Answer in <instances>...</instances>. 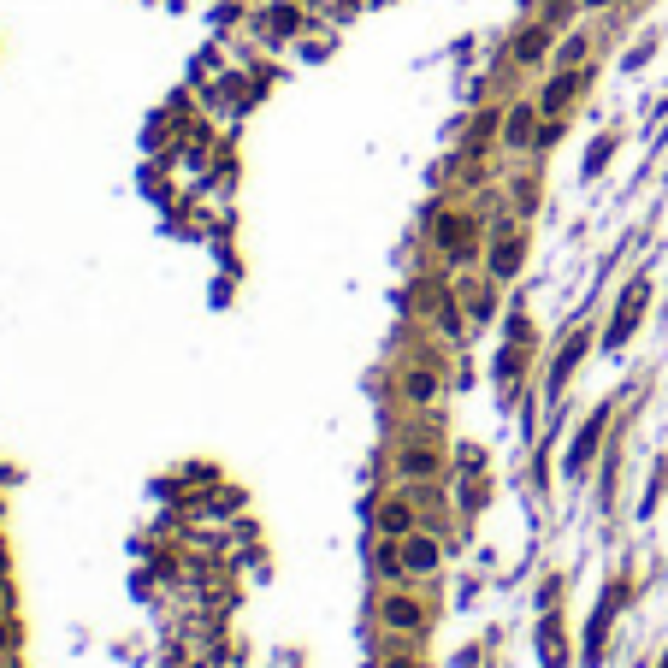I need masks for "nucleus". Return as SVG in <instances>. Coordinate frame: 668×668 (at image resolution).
<instances>
[{
	"instance_id": "nucleus-17",
	"label": "nucleus",
	"mask_w": 668,
	"mask_h": 668,
	"mask_svg": "<svg viewBox=\"0 0 668 668\" xmlns=\"http://www.w3.org/2000/svg\"><path fill=\"white\" fill-rule=\"evenodd\" d=\"M514 207L532 214V207H539V184H514Z\"/></svg>"
},
{
	"instance_id": "nucleus-21",
	"label": "nucleus",
	"mask_w": 668,
	"mask_h": 668,
	"mask_svg": "<svg viewBox=\"0 0 668 668\" xmlns=\"http://www.w3.org/2000/svg\"><path fill=\"white\" fill-rule=\"evenodd\" d=\"M0 645H13V627H0Z\"/></svg>"
},
{
	"instance_id": "nucleus-7",
	"label": "nucleus",
	"mask_w": 668,
	"mask_h": 668,
	"mask_svg": "<svg viewBox=\"0 0 668 668\" xmlns=\"http://www.w3.org/2000/svg\"><path fill=\"white\" fill-rule=\"evenodd\" d=\"M384 627H391V633H420V627H426V610H420V603H414V597H384Z\"/></svg>"
},
{
	"instance_id": "nucleus-2",
	"label": "nucleus",
	"mask_w": 668,
	"mask_h": 668,
	"mask_svg": "<svg viewBox=\"0 0 668 668\" xmlns=\"http://www.w3.org/2000/svg\"><path fill=\"white\" fill-rule=\"evenodd\" d=\"M438 249L461 267V260H473V249H479V225H473L468 214H444L438 219Z\"/></svg>"
},
{
	"instance_id": "nucleus-8",
	"label": "nucleus",
	"mask_w": 668,
	"mask_h": 668,
	"mask_svg": "<svg viewBox=\"0 0 668 668\" xmlns=\"http://www.w3.org/2000/svg\"><path fill=\"white\" fill-rule=\"evenodd\" d=\"M438 391H444L438 367H409V373H402V397H409L414 409H432V402H438Z\"/></svg>"
},
{
	"instance_id": "nucleus-19",
	"label": "nucleus",
	"mask_w": 668,
	"mask_h": 668,
	"mask_svg": "<svg viewBox=\"0 0 668 668\" xmlns=\"http://www.w3.org/2000/svg\"><path fill=\"white\" fill-rule=\"evenodd\" d=\"M267 24H272V30H296V13H290V6H278V13L267 18Z\"/></svg>"
},
{
	"instance_id": "nucleus-12",
	"label": "nucleus",
	"mask_w": 668,
	"mask_h": 668,
	"mask_svg": "<svg viewBox=\"0 0 668 668\" xmlns=\"http://www.w3.org/2000/svg\"><path fill=\"white\" fill-rule=\"evenodd\" d=\"M379 532H384V539H409V532H414V509H409V503H384V509H379Z\"/></svg>"
},
{
	"instance_id": "nucleus-15",
	"label": "nucleus",
	"mask_w": 668,
	"mask_h": 668,
	"mask_svg": "<svg viewBox=\"0 0 668 668\" xmlns=\"http://www.w3.org/2000/svg\"><path fill=\"white\" fill-rule=\"evenodd\" d=\"M585 54H592V42H585V36H568V42L556 48V66H562V72H580Z\"/></svg>"
},
{
	"instance_id": "nucleus-1",
	"label": "nucleus",
	"mask_w": 668,
	"mask_h": 668,
	"mask_svg": "<svg viewBox=\"0 0 668 668\" xmlns=\"http://www.w3.org/2000/svg\"><path fill=\"white\" fill-rule=\"evenodd\" d=\"M645 302H651V278H633V285L621 290V302H615V320H610V331H603V343H610V349H621L627 338H633V331H639V313H645Z\"/></svg>"
},
{
	"instance_id": "nucleus-20",
	"label": "nucleus",
	"mask_w": 668,
	"mask_h": 668,
	"mask_svg": "<svg viewBox=\"0 0 668 668\" xmlns=\"http://www.w3.org/2000/svg\"><path fill=\"white\" fill-rule=\"evenodd\" d=\"M384 668H420V663H414V656H391V663H384Z\"/></svg>"
},
{
	"instance_id": "nucleus-16",
	"label": "nucleus",
	"mask_w": 668,
	"mask_h": 668,
	"mask_svg": "<svg viewBox=\"0 0 668 668\" xmlns=\"http://www.w3.org/2000/svg\"><path fill=\"white\" fill-rule=\"evenodd\" d=\"M610 154H615V136H597V143H592V154H585V178H597V171L610 166Z\"/></svg>"
},
{
	"instance_id": "nucleus-14",
	"label": "nucleus",
	"mask_w": 668,
	"mask_h": 668,
	"mask_svg": "<svg viewBox=\"0 0 668 668\" xmlns=\"http://www.w3.org/2000/svg\"><path fill=\"white\" fill-rule=\"evenodd\" d=\"M580 356H585V331L562 343V356H556V373H550V391H562V379H568V373L580 367Z\"/></svg>"
},
{
	"instance_id": "nucleus-5",
	"label": "nucleus",
	"mask_w": 668,
	"mask_h": 668,
	"mask_svg": "<svg viewBox=\"0 0 668 668\" xmlns=\"http://www.w3.org/2000/svg\"><path fill=\"white\" fill-rule=\"evenodd\" d=\"M603 426H610V409H597L592 420L574 432V444H568V473H585V461H592V450H597V438H603Z\"/></svg>"
},
{
	"instance_id": "nucleus-18",
	"label": "nucleus",
	"mask_w": 668,
	"mask_h": 668,
	"mask_svg": "<svg viewBox=\"0 0 668 668\" xmlns=\"http://www.w3.org/2000/svg\"><path fill=\"white\" fill-rule=\"evenodd\" d=\"M556 136H562V119H544V125H539V136H532V148H550Z\"/></svg>"
},
{
	"instance_id": "nucleus-6",
	"label": "nucleus",
	"mask_w": 668,
	"mask_h": 668,
	"mask_svg": "<svg viewBox=\"0 0 668 668\" xmlns=\"http://www.w3.org/2000/svg\"><path fill=\"white\" fill-rule=\"evenodd\" d=\"M539 107H526V101H521V107H509V113H503V143H509V148H532V136H539Z\"/></svg>"
},
{
	"instance_id": "nucleus-13",
	"label": "nucleus",
	"mask_w": 668,
	"mask_h": 668,
	"mask_svg": "<svg viewBox=\"0 0 668 668\" xmlns=\"http://www.w3.org/2000/svg\"><path fill=\"white\" fill-rule=\"evenodd\" d=\"M397 468L409 473V479H432V473H438V455H432V450H420V444H409V450L397 455Z\"/></svg>"
},
{
	"instance_id": "nucleus-3",
	"label": "nucleus",
	"mask_w": 668,
	"mask_h": 668,
	"mask_svg": "<svg viewBox=\"0 0 668 668\" xmlns=\"http://www.w3.org/2000/svg\"><path fill=\"white\" fill-rule=\"evenodd\" d=\"M521 260H526V237L514 225H497V237H491V278H514L521 272Z\"/></svg>"
},
{
	"instance_id": "nucleus-11",
	"label": "nucleus",
	"mask_w": 668,
	"mask_h": 668,
	"mask_svg": "<svg viewBox=\"0 0 668 668\" xmlns=\"http://www.w3.org/2000/svg\"><path fill=\"white\" fill-rule=\"evenodd\" d=\"M426 308H432V320H438V331H444V338H461V313H455L450 290H438V285H432V290H426Z\"/></svg>"
},
{
	"instance_id": "nucleus-9",
	"label": "nucleus",
	"mask_w": 668,
	"mask_h": 668,
	"mask_svg": "<svg viewBox=\"0 0 668 668\" xmlns=\"http://www.w3.org/2000/svg\"><path fill=\"white\" fill-rule=\"evenodd\" d=\"M397 544H402V568H409V574H432V568H438V539L409 532V539H397Z\"/></svg>"
},
{
	"instance_id": "nucleus-4",
	"label": "nucleus",
	"mask_w": 668,
	"mask_h": 668,
	"mask_svg": "<svg viewBox=\"0 0 668 668\" xmlns=\"http://www.w3.org/2000/svg\"><path fill=\"white\" fill-rule=\"evenodd\" d=\"M585 89V72H556L550 84H544V95H539V113L544 119H562L574 107V95Z\"/></svg>"
},
{
	"instance_id": "nucleus-10",
	"label": "nucleus",
	"mask_w": 668,
	"mask_h": 668,
	"mask_svg": "<svg viewBox=\"0 0 668 668\" xmlns=\"http://www.w3.org/2000/svg\"><path fill=\"white\" fill-rule=\"evenodd\" d=\"M544 54H550V24H526L521 36H514V59H521V66H539Z\"/></svg>"
}]
</instances>
